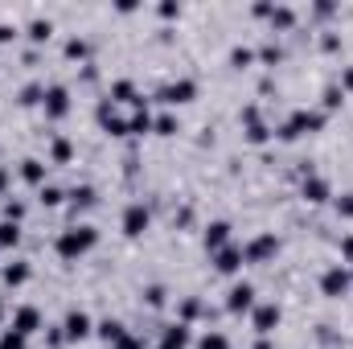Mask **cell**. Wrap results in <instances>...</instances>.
Instances as JSON below:
<instances>
[{
  "label": "cell",
  "instance_id": "1",
  "mask_svg": "<svg viewBox=\"0 0 353 349\" xmlns=\"http://www.w3.org/2000/svg\"><path fill=\"white\" fill-rule=\"evenodd\" d=\"M94 243H99V230L94 226H70V230L58 235V255L66 263H74V259H83Z\"/></svg>",
  "mask_w": 353,
  "mask_h": 349
},
{
  "label": "cell",
  "instance_id": "2",
  "mask_svg": "<svg viewBox=\"0 0 353 349\" xmlns=\"http://www.w3.org/2000/svg\"><path fill=\"white\" fill-rule=\"evenodd\" d=\"M321 128H325V115H321V111H296V115L283 123L279 136H283V140H296V136H304V132H321Z\"/></svg>",
  "mask_w": 353,
  "mask_h": 349
},
{
  "label": "cell",
  "instance_id": "3",
  "mask_svg": "<svg viewBox=\"0 0 353 349\" xmlns=\"http://www.w3.org/2000/svg\"><path fill=\"white\" fill-rule=\"evenodd\" d=\"M279 255V239L275 235H259V239H251L247 247H243V259L247 263H267Z\"/></svg>",
  "mask_w": 353,
  "mask_h": 349
},
{
  "label": "cell",
  "instance_id": "4",
  "mask_svg": "<svg viewBox=\"0 0 353 349\" xmlns=\"http://www.w3.org/2000/svg\"><path fill=\"white\" fill-rule=\"evenodd\" d=\"M148 222H152V214L144 210V201H136V206L123 210V235H128V239H140V235L148 230Z\"/></svg>",
  "mask_w": 353,
  "mask_h": 349
},
{
  "label": "cell",
  "instance_id": "5",
  "mask_svg": "<svg viewBox=\"0 0 353 349\" xmlns=\"http://www.w3.org/2000/svg\"><path fill=\"white\" fill-rule=\"evenodd\" d=\"M251 308H255V288H251V283H234V288L226 292V312L239 317V312H251Z\"/></svg>",
  "mask_w": 353,
  "mask_h": 349
},
{
  "label": "cell",
  "instance_id": "6",
  "mask_svg": "<svg viewBox=\"0 0 353 349\" xmlns=\"http://www.w3.org/2000/svg\"><path fill=\"white\" fill-rule=\"evenodd\" d=\"M321 292L333 296V300L345 296V292H350V271H345V267H329V271L321 275Z\"/></svg>",
  "mask_w": 353,
  "mask_h": 349
},
{
  "label": "cell",
  "instance_id": "7",
  "mask_svg": "<svg viewBox=\"0 0 353 349\" xmlns=\"http://www.w3.org/2000/svg\"><path fill=\"white\" fill-rule=\"evenodd\" d=\"M161 103H169V107H176V103H189V99H197V83H189V79H181V83H169V87L157 94Z\"/></svg>",
  "mask_w": 353,
  "mask_h": 349
},
{
  "label": "cell",
  "instance_id": "8",
  "mask_svg": "<svg viewBox=\"0 0 353 349\" xmlns=\"http://www.w3.org/2000/svg\"><path fill=\"white\" fill-rule=\"evenodd\" d=\"M251 312H255V333H259V337H267V333L279 329V317H283L279 304H259V308H251Z\"/></svg>",
  "mask_w": 353,
  "mask_h": 349
},
{
  "label": "cell",
  "instance_id": "9",
  "mask_svg": "<svg viewBox=\"0 0 353 349\" xmlns=\"http://www.w3.org/2000/svg\"><path fill=\"white\" fill-rule=\"evenodd\" d=\"M41 103H46V115H50V119H62V115L70 111V90L66 87H50Z\"/></svg>",
  "mask_w": 353,
  "mask_h": 349
},
{
  "label": "cell",
  "instance_id": "10",
  "mask_svg": "<svg viewBox=\"0 0 353 349\" xmlns=\"http://www.w3.org/2000/svg\"><path fill=\"white\" fill-rule=\"evenodd\" d=\"M12 329H17L21 337H33V333L41 329V312H37V308H29V304H25V308H17V317H12Z\"/></svg>",
  "mask_w": 353,
  "mask_h": 349
},
{
  "label": "cell",
  "instance_id": "11",
  "mask_svg": "<svg viewBox=\"0 0 353 349\" xmlns=\"http://www.w3.org/2000/svg\"><path fill=\"white\" fill-rule=\"evenodd\" d=\"M62 329H66V341H83V337H90V317L74 308V312H66V325Z\"/></svg>",
  "mask_w": 353,
  "mask_h": 349
},
{
  "label": "cell",
  "instance_id": "12",
  "mask_svg": "<svg viewBox=\"0 0 353 349\" xmlns=\"http://www.w3.org/2000/svg\"><path fill=\"white\" fill-rule=\"evenodd\" d=\"M222 247H230V222H210L205 226V251H222Z\"/></svg>",
  "mask_w": 353,
  "mask_h": 349
},
{
  "label": "cell",
  "instance_id": "13",
  "mask_svg": "<svg viewBox=\"0 0 353 349\" xmlns=\"http://www.w3.org/2000/svg\"><path fill=\"white\" fill-rule=\"evenodd\" d=\"M243 263H247V259H243V247H222V251L214 255V267H218L222 275H234Z\"/></svg>",
  "mask_w": 353,
  "mask_h": 349
},
{
  "label": "cell",
  "instance_id": "14",
  "mask_svg": "<svg viewBox=\"0 0 353 349\" xmlns=\"http://www.w3.org/2000/svg\"><path fill=\"white\" fill-rule=\"evenodd\" d=\"M161 349H189V325H185V321L169 325V329L161 333Z\"/></svg>",
  "mask_w": 353,
  "mask_h": 349
},
{
  "label": "cell",
  "instance_id": "15",
  "mask_svg": "<svg viewBox=\"0 0 353 349\" xmlns=\"http://www.w3.org/2000/svg\"><path fill=\"white\" fill-rule=\"evenodd\" d=\"M304 197H308L312 206L329 201V181H321V177H308V181H304Z\"/></svg>",
  "mask_w": 353,
  "mask_h": 349
},
{
  "label": "cell",
  "instance_id": "16",
  "mask_svg": "<svg viewBox=\"0 0 353 349\" xmlns=\"http://www.w3.org/2000/svg\"><path fill=\"white\" fill-rule=\"evenodd\" d=\"M144 132H152V115H148V107H140V111L132 115V123H128V136H144Z\"/></svg>",
  "mask_w": 353,
  "mask_h": 349
},
{
  "label": "cell",
  "instance_id": "17",
  "mask_svg": "<svg viewBox=\"0 0 353 349\" xmlns=\"http://www.w3.org/2000/svg\"><path fill=\"white\" fill-rule=\"evenodd\" d=\"M70 206H74V214H79V210H90V206H94V189H90V185H79V189L70 193Z\"/></svg>",
  "mask_w": 353,
  "mask_h": 349
},
{
  "label": "cell",
  "instance_id": "18",
  "mask_svg": "<svg viewBox=\"0 0 353 349\" xmlns=\"http://www.w3.org/2000/svg\"><path fill=\"white\" fill-rule=\"evenodd\" d=\"M267 21H271V25H275V29H292V25H296V12H292V8H283V4H279V8H271V17H267Z\"/></svg>",
  "mask_w": 353,
  "mask_h": 349
},
{
  "label": "cell",
  "instance_id": "19",
  "mask_svg": "<svg viewBox=\"0 0 353 349\" xmlns=\"http://www.w3.org/2000/svg\"><path fill=\"white\" fill-rule=\"evenodd\" d=\"M25 279H29V267H25V263H12V267H4V283H8V288H21Z\"/></svg>",
  "mask_w": 353,
  "mask_h": 349
},
{
  "label": "cell",
  "instance_id": "20",
  "mask_svg": "<svg viewBox=\"0 0 353 349\" xmlns=\"http://www.w3.org/2000/svg\"><path fill=\"white\" fill-rule=\"evenodd\" d=\"M21 177H25L29 185H41V181H46V165H41V161H25V165H21Z\"/></svg>",
  "mask_w": 353,
  "mask_h": 349
},
{
  "label": "cell",
  "instance_id": "21",
  "mask_svg": "<svg viewBox=\"0 0 353 349\" xmlns=\"http://www.w3.org/2000/svg\"><path fill=\"white\" fill-rule=\"evenodd\" d=\"M99 337H103L107 346H115V341L123 337V325H119V321H103V325H99Z\"/></svg>",
  "mask_w": 353,
  "mask_h": 349
},
{
  "label": "cell",
  "instance_id": "22",
  "mask_svg": "<svg viewBox=\"0 0 353 349\" xmlns=\"http://www.w3.org/2000/svg\"><path fill=\"white\" fill-rule=\"evenodd\" d=\"M21 243V226L17 222H0V247H17Z\"/></svg>",
  "mask_w": 353,
  "mask_h": 349
},
{
  "label": "cell",
  "instance_id": "23",
  "mask_svg": "<svg viewBox=\"0 0 353 349\" xmlns=\"http://www.w3.org/2000/svg\"><path fill=\"white\" fill-rule=\"evenodd\" d=\"M197 349H230V341H226V333H218V329H210L201 341H197Z\"/></svg>",
  "mask_w": 353,
  "mask_h": 349
},
{
  "label": "cell",
  "instance_id": "24",
  "mask_svg": "<svg viewBox=\"0 0 353 349\" xmlns=\"http://www.w3.org/2000/svg\"><path fill=\"white\" fill-rule=\"evenodd\" d=\"M50 33H54L50 21H33V25H29V37H33V41H50Z\"/></svg>",
  "mask_w": 353,
  "mask_h": 349
},
{
  "label": "cell",
  "instance_id": "25",
  "mask_svg": "<svg viewBox=\"0 0 353 349\" xmlns=\"http://www.w3.org/2000/svg\"><path fill=\"white\" fill-rule=\"evenodd\" d=\"M25 341H29V337H21L17 329H8V333H0V349H25Z\"/></svg>",
  "mask_w": 353,
  "mask_h": 349
},
{
  "label": "cell",
  "instance_id": "26",
  "mask_svg": "<svg viewBox=\"0 0 353 349\" xmlns=\"http://www.w3.org/2000/svg\"><path fill=\"white\" fill-rule=\"evenodd\" d=\"M152 128H157L161 136H173V132H176V119H173V115H161V119H152Z\"/></svg>",
  "mask_w": 353,
  "mask_h": 349
},
{
  "label": "cell",
  "instance_id": "27",
  "mask_svg": "<svg viewBox=\"0 0 353 349\" xmlns=\"http://www.w3.org/2000/svg\"><path fill=\"white\" fill-rule=\"evenodd\" d=\"M230 62H234V66H251V62H255V54L239 46V50H230Z\"/></svg>",
  "mask_w": 353,
  "mask_h": 349
},
{
  "label": "cell",
  "instance_id": "28",
  "mask_svg": "<svg viewBox=\"0 0 353 349\" xmlns=\"http://www.w3.org/2000/svg\"><path fill=\"white\" fill-rule=\"evenodd\" d=\"M341 99H345V90H341V87L325 90V107H329V111H333V107H341Z\"/></svg>",
  "mask_w": 353,
  "mask_h": 349
},
{
  "label": "cell",
  "instance_id": "29",
  "mask_svg": "<svg viewBox=\"0 0 353 349\" xmlns=\"http://www.w3.org/2000/svg\"><path fill=\"white\" fill-rule=\"evenodd\" d=\"M66 58H87V41H66Z\"/></svg>",
  "mask_w": 353,
  "mask_h": 349
},
{
  "label": "cell",
  "instance_id": "30",
  "mask_svg": "<svg viewBox=\"0 0 353 349\" xmlns=\"http://www.w3.org/2000/svg\"><path fill=\"white\" fill-rule=\"evenodd\" d=\"M54 161H58V165L70 161V140H58V144H54Z\"/></svg>",
  "mask_w": 353,
  "mask_h": 349
},
{
  "label": "cell",
  "instance_id": "31",
  "mask_svg": "<svg viewBox=\"0 0 353 349\" xmlns=\"http://www.w3.org/2000/svg\"><path fill=\"white\" fill-rule=\"evenodd\" d=\"M41 201H46V206H62V189L46 185V189H41Z\"/></svg>",
  "mask_w": 353,
  "mask_h": 349
},
{
  "label": "cell",
  "instance_id": "32",
  "mask_svg": "<svg viewBox=\"0 0 353 349\" xmlns=\"http://www.w3.org/2000/svg\"><path fill=\"white\" fill-rule=\"evenodd\" d=\"M21 214H25L21 201H8V206H4V222H21Z\"/></svg>",
  "mask_w": 353,
  "mask_h": 349
},
{
  "label": "cell",
  "instance_id": "33",
  "mask_svg": "<svg viewBox=\"0 0 353 349\" xmlns=\"http://www.w3.org/2000/svg\"><path fill=\"white\" fill-rule=\"evenodd\" d=\"M115 349H144V341H140V337H132V333H123V337L115 341Z\"/></svg>",
  "mask_w": 353,
  "mask_h": 349
},
{
  "label": "cell",
  "instance_id": "34",
  "mask_svg": "<svg viewBox=\"0 0 353 349\" xmlns=\"http://www.w3.org/2000/svg\"><path fill=\"white\" fill-rule=\"evenodd\" d=\"M111 94H119V99H128V103H136V94H132V83H115Z\"/></svg>",
  "mask_w": 353,
  "mask_h": 349
},
{
  "label": "cell",
  "instance_id": "35",
  "mask_svg": "<svg viewBox=\"0 0 353 349\" xmlns=\"http://www.w3.org/2000/svg\"><path fill=\"white\" fill-rule=\"evenodd\" d=\"M161 17H165V21H173V17H181V4H173V0H165V4H161Z\"/></svg>",
  "mask_w": 353,
  "mask_h": 349
},
{
  "label": "cell",
  "instance_id": "36",
  "mask_svg": "<svg viewBox=\"0 0 353 349\" xmlns=\"http://www.w3.org/2000/svg\"><path fill=\"white\" fill-rule=\"evenodd\" d=\"M37 99H46L41 87H25V90H21V103H37Z\"/></svg>",
  "mask_w": 353,
  "mask_h": 349
},
{
  "label": "cell",
  "instance_id": "37",
  "mask_svg": "<svg viewBox=\"0 0 353 349\" xmlns=\"http://www.w3.org/2000/svg\"><path fill=\"white\" fill-rule=\"evenodd\" d=\"M337 214H345V218H353V197H337Z\"/></svg>",
  "mask_w": 353,
  "mask_h": 349
},
{
  "label": "cell",
  "instance_id": "38",
  "mask_svg": "<svg viewBox=\"0 0 353 349\" xmlns=\"http://www.w3.org/2000/svg\"><path fill=\"white\" fill-rule=\"evenodd\" d=\"M148 304H152V308L165 304V288H148Z\"/></svg>",
  "mask_w": 353,
  "mask_h": 349
},
{
  "label": "cell",
  "instance_id": "39",
  "mask_svg": "<svg viewBox=\"0 0 353 349\" xmlns=\"http://www.w3.org/2000/svg\"><path fill=\"white\" fill-rule=\"evenodd\" d=\"M0 41H12V29L8 25H0Z\"/></svg>",
  "mask_w": 353,
  "mask_h": 349
},
{
  "label": "cell",
  "instance_id": "40",
  "mask_svg": "<svg viewBox=\"0 0 353 349\" xmlns=\"http://www.w3.org/2000/svg\"><path fill=\"white\" fill-rule=\"evenodd\" d=\"M341 90H353V70H345V87Z\"/></svg>",
  "mask_w": 353,
  "mask_h": 349
},
{
  "label": "cell",
  "instance_id": "41",
  "mask_svg": "<svg viewBox=\"0 0 353 349\" xmlns=\"http://www.w3.org/2000/svg\"><path fill=\"white\" fill-rule=\"evenodd\" d=\"M341 251H345V255H353V239H345V243H341Z\"/></svg>",
  "mask_w": 353,
  "mask_h": 349
},
{
  "label": "cell",
  "instance_id": "42",
  "mask_svg": "<svg viewBox=\"0 0 353 349\" xmlns=\"http://www.w3.org/2000/svg\"><path fill=\"white\" fill-rule=\"evenodd\" d=\"M0 325H4V304H0Z\"/></svg>",
  "mask_w": 353,
  "mask_h": 349
}]
</instances>
